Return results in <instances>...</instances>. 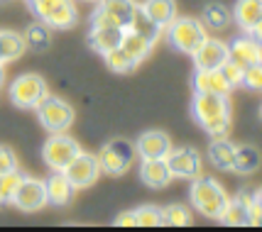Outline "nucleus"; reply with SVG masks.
<instances>
[{
    "instance_id": "obj_1",
    "label": "nucleus",
    "mask_w": 262,
    "mask_h": 232,
    "mask_svg": "<svg viewBox=\"0 0 262 232\" xmlns=\"http://www.w3.org/2000/svg\"><path fill=\"white\" fill-rule=\"evenodd\" d=\"M191 115L208 137H228L230 135V98L218 93H194Z\"/></svg>"
},
{
    "instance_id": "obj_2",
    "label": "nucleus",
    "mask_w": 262,
    "mask_h": 232,
    "mask_svg": "<svg viewBox=\"0 0 262 232\" xmlns=\"http://www.w3.org/2000/svg\"><path fill=\"white\" fill-rule=\"evenodd\" d=\"M228 191L218 184L211 176H196L191 178V188H189V200L194 205L196 213H201L204 218H213L218 220V215L223 213L226 203H228Z\"/></svg>"
},
{
    "instance_id": "obj_3",
    "label": "nucleus",
    "mask_w": 262,
    "mask_h": 232,
    "mask_svg": "<svg viewBox=\"0 0 262 232\" xmlns=\"http://www.w3.org/2000/svg\"><path fill=\"white\" fill-rule=\"evenodd\" d=\"M167 32V39H169V44L177 49V51H182V54H194L199 46L206 42V27L201 20H196V17H174L169 22V27L164 30Z\"/></svg>"
},
{
    "instance_id": "obj_4",
    "label": "nucleus",
    "mask_w": 262,
    "mask_h": 232,
    "mask_svg": "<svg viewBox=\"0 0 262 232\" xmlns=\"http://www.w3.org/2000/svg\"><path fill=\"white\" fill-rule=\"evenodd\" d=\"M30 8L39 22L49 30H69L79 22V10L74 0H30Z\"/></svg>"
},
{
    "instance_id": "obj_5",
    "label": "nucleus",
    "mask_w": 262,
    "mask_h": 232,
    "mask_svg": "<svg viewBox=\"0 0 262 232\" xmlns=\"http://www.w3.org/2000/svg\"><path fill=\"white\" fill-rule=\"evenodd\" d=\"M218 220L233 227L260 225V188H252V193H240L238 198H228Z\"/></svg>"
},
{
    "instance_id": "obj_6",
    "label": "nucleus",
    "mask_w": 262,
    "mask_h": 232,
    "mask_svg": "<svg viewBox=\"0 0 262 232\" xmlns=\"http://www.w3.org/2000/svg\"><path fill=\"white\" fill-rule=\"evenodd\" d=\"M98 157V166H101V174L108 176H123L127 174V169L133 166L137 151L135 144L130 139H111L101 147V151L96 154Z\"/></svg>"
},
{
    "instance_id": "obj_7",
    "label": "nucleus",
    "mask_w": 262,
    "mask_h": 232,
    "mask_svg": "<svg viewBox=\"0 0 262 232\" xmlns=\"http://www.w3.org/2000/svg\"><path fill=\"white\" fill-rule=\"evenodd\" d=\"M37 110V120H39V125L49 132V135H54V132H67L71 125H74V108L67 103V100H61L57 95H49L47 93L45 98H42V103L34 108Z\"/></svg>"
},
{
    "instance_id": "obj_8",
    "label": "nucleus",
    "mask_w": 262,
    "mask_h": 232,
    "mask_svg": "<svg viewBox=\"0 0 262 232\" xmlns=\"http://www.w3.org/2000/svg\"><path fill=\"white\" fill-rule=\"evenodd\" d=\"M47 93L49 86L39 73H23L10 83V100L23 110H34Z\"/></svg>"
},
{
    "instance_id": "obj_9",
    "label": "nucleus",
    "mask_w": 262,
    "mask_h": 232,
    "mask_svg": "<svg viewBox=\"0 0 262 232\" xmlns=\"http://www.w3.org/2000/svg\"><path fill=\"white\" fill-rule=\"evenodd\" d=\"M79 151L81 144L74 137H69L67 132H54L42 147V159L52 171H64Z\"/></svg>"
},
{
    "instance_id": "obj_10",
    "label": "nucleus",
    "mask_w": 262,
    "mask_h": 232,
    "mask_svg": "<svg viewBox=\"0 0 262 232\" xmlns=\"http://www.w3.org/2000/svg\"><path fill=\"white\" fill-rule=\"evenodd\" d=\"M164 162L169 166L171 178H184L191 181L204 171V157L194 147H171L169 154L164 157Z\"/></svg>"
},
{
    "instance_id": "obj_11",
    "label": "nucleus",
    "mask_w": 262,
    "mask_h": 232,
    "mask_svg": "<svg viewBox=\"0 0 262 232\" xmlns=\"http://www.w3.org/2000/svg\"><path fill=\"white\" fill-rule=\"evenodd\" d=\"M61 174L69 178V184L74 186L76 191H83V188H91L96 181H98V176H101V166H98V157L91 154V151H83L81 149L71 164H69L67 169L61 171Z\"/></svg>"
},
{
    "instance_id": "obj_12",
    "label": "nucleus",
    "mask_w": 262,
    "mask_h": 232,
    "mask_svg": "<svg viewBox=\"0 0 262 232\" xmlns=\"http://www.w3.org/2000/svg\"><path fill=\"white\" fill-rule=\"evenodd\" d=\"M10 205H15L23 213H39L42 208H47L45 181L32 178V176H23L10 198Z\"/></svg>"
},
{
    "instance_id": "obj_13",
    "label": "nucleus",
    "mask_w": 262,
    "mask_h": 232,
    "mask_svg": "<svg viewBox=\"0 0 262 232\" xmlns=\"http://www.w3.org/2000/svg\"><path fill=\"white\" fill-rule=\"evenodd\" d=\"M171 149V139L162 130H147L135 142V151L140 159H164Z\"/></svg>"
},
{
    "instance_id": "obj_14",
    "label": "nucleus",
    "mask_w": 262,
    "mask_h": 232,
    "mask_svg": "<svg viewBox=\"0 0 262 232\" xmlns=\"http://www.w3.org/2000/svg\"><path fill=\"white\" fill-rule=\"evenodd\" d=\"M228 59L230 61H235L240 64L243 69H248L252 64H257L262 59V46H260V37L255 35H245L238 37V39H233L228 44Z\"/></svg>"
},
{
    "instance_id": "obj_15",
    "label": "nucleus",
    "mask_w": 262,
    "mask_h": 232,
    "mask_svg": "<svg viewBox=\"0 0 262 232\" xmlns=\"http://www.w3.org/2000/svg\"><path fill=\"white\" fill-rule=\"evenodd\" d=\"M125 35V27H118V24H91V32H89V46L98 54H108L111 49L120 46Z\"/></svg>"
},
{
    "instance_id": "obj_16",
    "label": "nucleus",
    "mask_w": 262,
    "mask_h": 232,
    "mask_svg": "<svg viewBox=\"0 0 262 232\" xmlns=\"http://www.w3.org/2000/svg\"><path fill=\"white\" fill-rule=\"evenodd\" d=\"M230 17L238 22L240 30L248 35L260 37V17H262V0H238Z\"/></svg>"
},
{
    "instance_id": "obj_17",
    "label": "nucleus",
    "mask_w": 262,
    "mask_h": 232,
    "mask_svg": "<svg viewBox=\"0 0 262 232\" xmlns=\"http://www.w3.org/2000/svg\"><path fill=\"white\" fill-rule=\"evenodd\" d=\"M191 57H194L196 69H218V66L228 59V44L221 42V39L206 37V42L196 49Z\"/></svg>"
},
{
    "instance_id": "obj_18",
    "label": "nucleus",
    "mask_w": 262,
    "mask_h": 232,
    "mask_svg": "<svg viewBox=\"0 0 262 232\" xmlns=\"http://www.w3.org/2000/svg\"><path fill=\"white\" fill-rule=\"evenodd\" d=\"M45 191H47V205H54V208H67L69 203L74 200L76 188L69 184V178L61 171H54L45 181Z\"/></svg>"
},
{
    "instance_id": "obj_19",
    "label": "nucleus",
    "mask_w": 262,
    "mask_h": 232,
    "mask_svg": "<svg viewBox=\"0 0 262 232\" xmlns=\"http://www.w3.org/2000/svg\"><path fill=\"white\" fill-rule=\"evenodd\" d=\"M194 93H218V95H230L228 81L223 79V73L218 69H196L191 76Z\"/></svg>"
},
{
    "instance_id": "obj_20",
    "label": "nucleus",
    "mask_w": 262,
    "mask_h": 232,
    "mask_svg": "<svg viewBox=\"0 0 262 232\" xmlns=\"http://www.w3.org/2000/svg\"><path fill=\"white\" fill-rule=\"evenodd\" d=\"M140 12L147 17L152 24H157L162 32L169 27V22L177 17V3L174 0H145L140 5Z\"/></svg>"
},
{
    "instance_id": "obj_21",
    "label": "nucleus",
    "mask_w": 262,
    "mask_h": 232,
    "mask_svg": "<svg viewBox=\"0 0 262 232\" xmlns=\"http://www.w3.org/2000/svg\"><path fill=\"white\" fill-rule=\"evenodd\" d=\"M140 178H142L145 186L160 191V188H164L171 181V171L164 159H142V164H140Z\"/></svg>"
},
{
    "instance_id": "obj_22",
    "label": "nucleus",
    "mask_w": 262,
    "mask_h": 232,
    "mask_svg": "<svg viewBox=\"0 0 262 232\" xmlns=\"http://www.w3.org/2000/svg\"><path fill=\"white\" fill-rule=\"evenodd\" d=\"M262 164V154L255 144H235V157H233V169L240 176H252Z\"/></svg>"
},
{
    "instance_id": "obj_23",
    "label": "nucleus",
    "mask_w": 262,
    "mask_h": 232,
    "mask_svg": "<svg viewBox=\"0 0 262 232\" xmlns=\"http://www.w3.org/2000/svg\"><path fill=\"white\" fill-rule=\"evenodd\" d=\"M233 157H235V144L228 137H213L208 144V162L221 171L233 169Z\"/></svg>"
},
{
    "instance_id": "obj_24",
    "label": "nucleus",
    "mask_w": 262,
    "mask_h": 232,
    "mask_svg": "<svg viewBox=\"0 0 262 232\" xmlns=\"http://www.w3.org/2000/svg\"><path fill=\"white\" fill-rule=\"evenodd\" d=\"M96 5H101L103 10L108 12L120 27H125V30L133 24L137 10H140V5L135 0H98Z\"/></svg>"
},
{
    "instance_id": "obj_25",
    "label": "nucleus",
    "mask_w": 262,
    "mask_h": 232,
    "mask_svg": "<svg viewBox=\"0 0 262 232\" xmlns=\"http://www.w3.org/2000/svg\"><path fill=\"white\" fill-rule=\"evenodd\" d=\"M25 51H27V44H25V37L20 32L0 30V64L17 61Z\"/></svg>"
},
{
    "instance_id": "obj_26",
    "label": "nucleus",
    "mask_w": 262,
    "mask_h": 232,
    "mask_svg": "<svg viewBox=\"0 0 262 232\" xmlns=\"http://www.w3.org/2000/svg\"><path fill=\"white\" fill-rule=\"evenodd\" d=\"M120 46L125 49L130 57L135 59L137 64H142V61L149 57V51L155 49V39H149V37H145V35H140V32H135V30H125V35H123V42H120Z\"/></svg>"
},
{
    "instance_id": "obj_27",
    "label": "nucleus",
    "mask_w": 262,
    "mask_h": 232,
    "mask_svg": "<svg viewBox=\"0 0 262 232\" xmlns=\"http://www.w3.org/2000/svg\"><path fill=\"white\" fill-rule=\"evenodd\" d=\"M23 37H25L27 49H32V51H37V54L47 51L49 44H52V30H49L45 22H32L23 32Z\"/></svg>"
},
{
    "instance_id": "obj_28",
    "label": "nucleus",
    "mask_w": 262,
    "mask_h": 232,
    "mask_svg": "<svg viewBox=\"0 0 262 232\" xmlns=\"http://www.w3.org/2000/svg\"><path fill=\"white\" fill-rule=\"evenodd\" d=\"M201 22L206 30H226L230 22V10L221 3H206Z\"/></svg>"
},
{
    "instance_id": "obj_29",
    "label": "nucleus",
    "mask_w": 262,
    "mask_h": 232,
    "mask_svg": "<svg viewBox=\"0 0 262 232\" xmlns=\"http://www.w3.org/2000/svg\"><path fill=\"white\" fill-rule=\"evenodd\" d=\"M103 59H105V66L113 71V73H133V71L140 66L135 59L127 54L123 46H115V49H111L108 54H103Z\"/></svg>"
},
{
    "instance_id": "obj_30",
    "label": "nucleus",
    "mask_w": 262,
    "mask_h": 232,
    "mask_svg": "<svg viewBox=\"0 0 262 232\" xmlns=\"http://www.w3.org/2000/svg\"><path fill=\"white\" fill-rule=\"evenodd\" d=\"M162 225L186 227V225H191V210L182 203H171L167 208H162Z\"/></svg>"
},
{
    "instance_id": "obj_31",
    "label": "nucleus",
    "mask_w": 262,
    "mask_h": 232,
    "mask_svg": "<svg viewBox=\"0 0 262 232\" xmlns=\"http://www.w3.org/2000/svg\"><path fill=\"white\" fill-rule=\"evenodd\" d=\"M135 213V227H160L162 225V208L157 205H140Z\"/></svg>"
},
{
    "instance_id": "obj_32",
    "label": "nucleus",
    "mask_w": 262,
    "mask_h": 232,
    "mask_svg": "<svg viewBox=\"0 0 262 232\" xmlns=\"http://www.w3.org/2000/svg\"><path fill=\"white\" fill-rule=\"evenodd\" d=\"M23 174L15 169V171H8V174H0V208L10 205V198L15 193V188L20 184Z\"/></svg>"
},
{
    "instance_id": "obj_33",
    "label": "nucleus",
    "mask_w": 262,
    "mask_h": 232,
    "mask_svg": "<svg viewBox=\"0 0 262 232\" xmlns=\"http://www.w3.org/2000/svg\"><path fill=\"white\" fill-rule=\"evenodd\" d=\"M127 30H135V32H140V35L149 37V39H155V42H157V39H160V35H162V30H160V27H157V24H152V22H149V20H147V17H145V15H142L140 10H137L135 20H133V24H130Z\"/></svg>"
},
{
    "instance_id": "obj_34",
    "label": "nucleus",
    "mask_w": 262,
    "mask_h": 232,
    "mask_svg": "<svg viewBox=\"0 0 262 232\" xmlns=\"http://www.w3.org/2000/svg\"><path fill=\"white\" fill-rule=\"evenodd\" d=\"M218 71L223 73V79L228 81V86L230 88H238L240 83H243V66L240 64H235V61H230V59H226L221 66H218Z\"/></svg>"
},
{
    "instance_id": "obj_35",
    "label": "nucleus",
    "mask_w": 262,
    "mask_h": 232,
    "mask_svg": "<svg viewBox=\"0 0 262 232\" xmlns=\"http://www.w3.org/2000/svg\"><path fill=\"white\" fill-rule=\"evenodd\" d=\"M240 86H245L248 91H255V93L260 91L262 88V64L260 61L243 71V83H240Z\"/></svg>"
},
{
    "instance_id": "obj_36",
    "label": "nucleus",
    "mask_w": 262,
    "mask_h": 232,
    "mask_svg": "<svg viewBox=\"0 0 262 232\" xmlns=\"http://www.w3.org/2000/svg\"><path fill=\"white\" fill-rule=\"evenodd\" d=\"M17 169V157L10 147H3L0 144V174H8V171H15Z\"/></svg>"
},
{
    "instance_id": "obj_37",
    "label": "nucleus",
    "mask_w": 262,
    "mask_h": 232,
    "mask_svg": "<svg viewBox=\"0 0 262 232\" xmlns=\"http://www.w3.org/2000/svg\"><path fill=\"white\" fill-rule=\"evenodd\" d=\"M115 225H118V227H135V213H133V210L120 213V215L115 218Z\"/></svg>"
},
{
    "instance_id": "obj_38",
    "label": "nucleus",
    "mask_w": 262,
    "mask_h": 232,
    "mask_svg": "<svg viewBox=\"0 0 262 232\" xmlns=\"http://www.w3.org/2000/svg\"><path fill=\"white\" fill-rule=\"evenodd\" d=\"M3 83H5V64H0V88H3Z\"/></svg>"
},
{
    "instance_id": "obj_39",
    "label": "nucleus",
    "mask_w": 262,
    "mask_h": 232,
    "mask_svg": "<svg viewBox=\"0 0 262 232\" xmlns=\"http://www.w3.org/2000/svg\"><path fill=\"white\" fill-rule=\"evenodd\" d=\"M81 3H98V0H81Z\"/></svg>"
},
{
    "instance_id": "obj_40",
    "label": "nucleus",
    "mask_w": 262,
    "mask_h": 232,
    "mask_svg": "<svg viewBox=\"0 0 262 232\" xmlns=\"http://www.w3.org/2000/svg\"><path fill=\"white\" fill-rule=\"evenodd\" d=\"M0 3H5V0H0Z\"/></svg>"
}]
</instances>
